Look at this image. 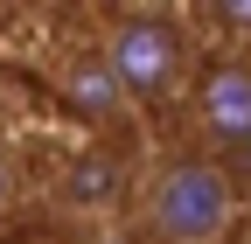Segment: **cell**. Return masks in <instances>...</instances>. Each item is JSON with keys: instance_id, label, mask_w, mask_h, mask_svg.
<instances>
[{"instance_id": "7", "label": "cell", "mask_w": 251, "mask_h": 244, "mask_svg": "<svg viewBox=\"0 0 251 244\" xmlns=\"http://www.w3.org/2000/svg\"><path fill=\"white\" fill-rule=\"evenodd\" d=\"M216 21H224V28H244V35H251V7H237V0H230V7H216Z\"/></svg>"}, {"instance_id": "1", "label": "cell", "mask_w": 251, "mask_h": 244, "mask_svg": "<svg viewBox=\"0 0 251 244\" xmlns=\"http://www.w3.org/2000/svg\"><path fill=\"white\" fill-rule=\"evenodd\" d=\"M133 244H230L237 230V181L209 154H153L133 174Z\"/></svg>"}, {"instance_id": "2", "label": "cell", "mask_w": 251, "mask_h": 244, "mask_svg": "<svg viewBox=\"0 0 251 244\" xmlns=\"http://www.w3.org/2000/svg\"><path fill=\"white\" fill-rule=\"evenodd\" d=\"M98 63L119 84L126 105H161L188 84V35L175 14H153V7H126L98 21Z\"/></svg>"}, {"instance_id": "3", "label": "cell", "mask_w": 251, "mask_h": 244, "mask_svg": "<svg viewBox=\"0 0 251 244\" xmlns=\"http://www.w3.org/2000/svg\"><path fill=\"white\" fill-rule=\"evenodd\" d=\"M133 161L119 154V146H84V154L56 174V209L63 217H77V223H105V217H119L126 209V195H133Z\"/></svg>"}, {"instance_id": "6", "label": "cell", "mask_w": 251, "mask_h": 244, "mask_svg": "<svg viewBox=\"0 0 251 244\" xmlns=\"http://www.w3.org/2000/svg\"><path fill=\"white\" fill-rule=\"evenodd\" d=\"M14 189H21V161L7 154V146H0V209L14 202Z\"/></svg>"}, {"instance_id": "5", "label": "cell", "mask_w": 251, "mask_h": 244, "mask_svg": "<svg viewBox=\"0 0 251 244\" xmlns=\"http://www.w3.org/2000/svg\"><path fill=\"white\" fill-rule=\"evenodd\" d=\"M56 91L77 105V119H91V126H112V119L126 112V98H119V84L105 77V63H98V49H77V56H56Z\"/></svg>"}, {"instance_id": "4", "label": "cell", "mask_w": 251, "mask_h": 244, "mask_svg": "<svg viewBox=\"0 0 251 244\" xmlns=\"http://www.w3.org/2000/svg\"><path fill=\"white\" fill-rule=\"evenodd\" d=\"M196 126L209 146H251V56H224L196 77Z\"/></svg>"}, {"instance_id": "8", "label": "cell", "mask_w": 251, "mask_h": 244, "mask_svg": "<svg viewBox=\"0 0 251 244\" xmlns=\"http://www.w3.org/2000/svg\"><path fill=\"white\" fill-rule=\"evenodd\" d=\"M49 244H98V230H63V237H49Z\"/></svg>"}]
</instances>
